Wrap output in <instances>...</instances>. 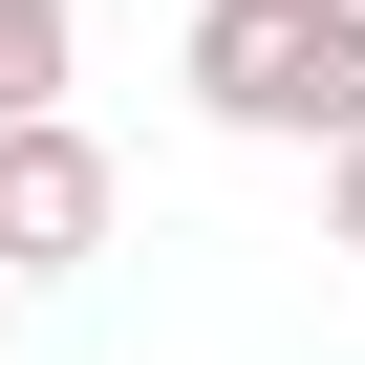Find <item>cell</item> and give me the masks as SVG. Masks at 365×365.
I'll return each mask as SVG.
<instances>
[{
  "mask_svg": "<svg viewBox=\"0 0 365 365\" xmlns=\"http://www.w3.org/2000/svg\"><path fill=\"white\" fill-rule=\"evenodd\" d=\"M194 108L279 129V150H344L365 129V0H194Z\"/></svg>",
  "mask_w": 365,
  "mask_h": 365,
  "instance_id": "obj_1",
  "label": "cell"
},
{
  "mask_svg": "<svg viewBox=\"0 0 365 365\" xmlns=\"http://www.w3.org/2000/svg\"><path fill=\"white\" fill-rule=\"evenodd\" d=\"M108 237V150L65 129V108H22L0 129V279H43V258H86Z\"/></svg>",
  "mask_w": 365,
  "mask_h": 365,
  "instance_id": "obj_2",
  "label": "cell"
},
{
  "mask_svg": "<svg viewBox=\"0 0 365 365\" xmlns=\"http://www.w3.org/2000/svg\"><path fill=\"white\" fill-rule=\"evenodd\" d=\"M65 108V0H0V129Z\"/></svg>",
  "mask_w": 365,
  "mask_h": 365,
  "instance_id": "obj_3",
  "label": "cell"
},
{
  "mask_svg": "<svg viewBox=\"0 0 365 365\" xmlns=\"http://www.w3.org/2000/svg\"><path fill=\"white\" fill-rule=\"evenodd\" d=\"M322 237H344V258H365V129H344V150H322Z\"/></svg>",
  "mask_w": 365,
  "mask_h": 365,
  "instance_id": "obj_4",
  "label": "cell"
}]
</instances>
